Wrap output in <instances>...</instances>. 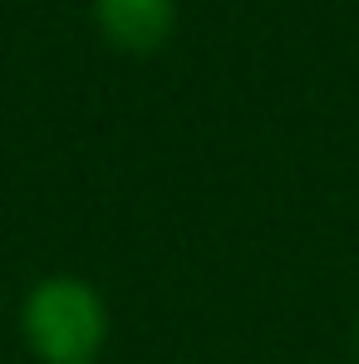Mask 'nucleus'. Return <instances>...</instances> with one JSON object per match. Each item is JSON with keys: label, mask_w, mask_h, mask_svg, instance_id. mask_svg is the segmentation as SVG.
<instances>
[{"label": "nucleus", "mask_w": 359, "mask_h": 364, "mask_svg": "<svg viewBox=\"0 0 359 364\" xmlns=\"http://www.w3.org/2000/svg\"><path fill=\"white\" fill-rule=\"evenodd\" d=\"M114 335L104 291L74 271L40 276L20 301V340L40 364H99Z\"/></svg>", "instance_id": "nucleus-1"}, {"label": "nucleus", "mask_w": 359, "mask_h": 364, "mask_svg": "<svg viewBox=\"0 0 359 364\" xmlns=\"http://www.w3.org/2000/svg\"><path fill=\"white\" fill-rule=\"evenodd\" d=\"M94 25L123 55H153L178 25V0H94Z\"/></svg>", "instance_id": "nucleus-2"}, {"label": "nucleus", "mask_w": 359, "mask_h": 364, "mask_svg": "<svg viewBox=\"0 0 359 364\" xmlns=\"http://www.w3.org/2000/svg\"><path fill=\"white\" fill-rule=\"evenodd\" d=\"M99 364H104V360H99Z\"/></svg>", "instance_id": "nucleus-3"}]
</instances>
